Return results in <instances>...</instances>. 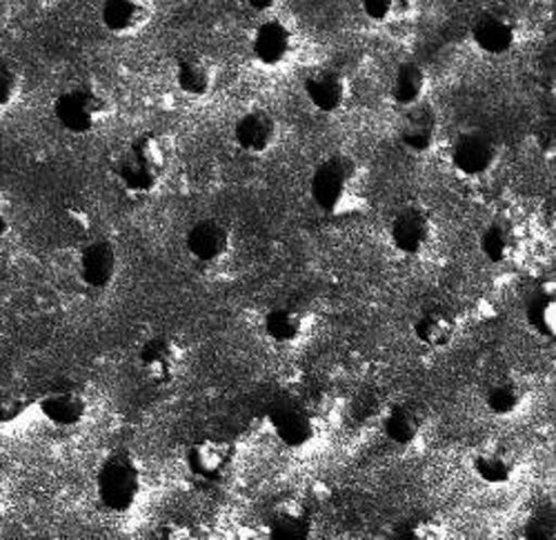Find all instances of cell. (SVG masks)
Listing matches in <instances>:
<instances>
[{
	"label": "cell",
	"mask_w": 556,
	"mask_h": 540,
	"mask_svg": "<svg viewBox=\"0 0 556 540\" xmlns=\"http://www.w3.org/2000/svg\"><path fill=\"white\" fill-rule=\"evenodd\" d=\"M231 228L220 218H201L185 234V249L188 254L203 262H218L231 252Z\"/></svg>",
	"instance_id": "e0dca14e"
},
{
	"label": "cell",
	"mask_w": 556,
	"mask_h": 540,
	"mask_svg": "<svg viewBox=\"0 0 556 540\" xmlns=\"http://www.w3.org/2000/svg\"><path fill=\"white\" fill-rule=\"evenodd\" d=\"M265 531L274 540H305L314 533L312 512L301 499H278L265 512Z\"/></svg>",
	"instance_id": "2e32d148"
},
{
	"label": "cell",
	"mask_w": 556,
	"mask_h": 540,
	"mask_svg": "<svg viewBox=\"0 0 556 540\" xmlns=\"http://www.w3.org/2000/svg\"><path fill=\"white\" fill-rule=\"evenodd\" d=\"M303 94L320 114H337L350 99V80L337 67H316L303 78Z\"/></svg>",
	"instance_id": "5bb4252c"
},
{
	"label": "cell",
	"mask_w": 556,
	"mask_h": 540,
	"mask_svg": "<svg viewBox=\"0 0 556 540\" xmlns=\"http://www.w3.org/2000/svg\"><path fill=\"white\" fill-rule=\"evenodd\" d=\"M361 12L372 23H390L396 12L401 0H358Z\"/></svg>",
	"instance_id": "d6a6232c"
},
{
	"label": "cell",
	"mask_w": 556,
	"mask_h": 540,
	"mask_svg": "<svg viewBox=\"0 0 556 540\" xmlns=\"http://www.w3.org/2000/svg\"><path fill=\"white\" fill-rule=\"evenodd\" d=\"M245 3H248V8H250L252 12L269 14V12H274L276 8H281L283 0H245Z\"/></svg>",
	"instance_id": "d590c367"
},
{
	"label": "cell",
	"mask_w": 556,
	"mask_h": 540,
	"mask_svg": "<svg viewBox=\"0 0 556 540\" xmlns=\"http://www.w3.org/2000/svg\"><path fill=\"white\" fill-rule=\"evenodd\" d=\"M237 463V445L223 436H201L185 452V470L203 485H216L227 478Z\"/></svg>",
	"instance_id": "52a82bcc"
},
{
	"label": "cell",
	"mask_w": 556,
	"mask_h": 540,
	"mask_svg": "<svg viewBox=\"0 0 556 540\" xmlns=\"http://www.w3.org/2000/svg\"><path fill=\"white\" fill-rule=\"evenodd\" d=\"M265 336L276 345L299 343L307 332L305 311L294 305H276L263 319Z\"/></svg>",
	"instance_id": "4316f807"
},
{
	"label": "cell",
	"mask_w": 556,
	"mask_h": 540,
	"mask_svg": "<svg viewBox=\"0 0 556 540\" xmlns=\"http://www.w3.org/2000/svg\"><path fill=\"white\" fill-rule=\"evenodd\" d=\"M358 185V163L345 152H332L320 158L309 176V198L323 214H339L348 209Z\"/></svg>",
	"instance_id": "277c9868"
},
{
	"label": "cell",
	"mask_w": 556,
	"mask_h": 540,
	"mask_svg": "<svg viewBox=\"0 0 556 540\" xmlns=\"http://www.w3.org/2000/svg\"><path fill=\"white\" fill-rule=\"evenodd\" d=\"M523 234L519 222L509 216L490 218L479 232V249L488 262L503 265L519 256Z\"/></svg>",
	"instance_id": "d6986e66"
},
{
	"label": "cell",
	"mask_w": 556,
	"mask_h": 540,
	"mask_svg": "<svg viewBox=\"0 0 556 540\" xmlns=\"http://www.w3.org/2000/svg\"><path fill=\"white\" fill-rule=\"evenodd\" d=\"M218 80L216 65L197 52L180 54L174 63V82L178 92L190 99H205L214 92Z\"/></svg>",
	"instance_id": "ffe728a7"
},
{
	"label": "cell",
	"mask_w": 556,
	"mask_h": 540,
	"mask_svg": "<svg viewBox=\"0 0 556 540\" xmlns=\"http://www.w3.org/2000/svg\"><path fill=\"white\" fill-rule=\"evenodd\" d=\"M12 230V205L8 194L0 190V241H3Z\"/></svg>",
	"instance_id": "e575fe53"
},
{
	"label": "cell",
	"mask_w": 556,
	"mask_h": 540,
	"mask_svg": "<svg viewBox=\"0 0 556 540\" xmlns=\"http://www.w3.org/2000/svg\"><path fill=\"white\" fill-rule=\"evenodd\" d=\"M556 536V523H554V512L552 507L545 512L543 507L530 516L526 525V538L530 540H554Z\"/></svg>",
	"instance_id": "1f68e13d"
},
{
	"label": "cell",
	"mask_w": 556,
	"mask_h": 540,
	"mask_svg": "<svg viewBox=\"0 0 556 540\" xmlns=\"http://www.w3.org/2000/svg\"><path fill=\"white\" fill-rule=\"evenodd\" d=\"M383 538L388 540H441L445 538V529L439 520L430 516H407L401 520H394L383 531Z\"/></svg>",
	"instance_id": "f1b7e54d"
},
{
	"label": "cell",
	"mask_w": 556,
	"mask_h": 540,
	"mask_svg": "<svg viewBox=\"0 0 556 540\" xmlns=\"http://www.w3.org/2000/svg\"><path fill=\"white\" fill-rule=\"evenodd\" d=\"M29 410L27 396L14 385L0 381V425H14Z\"/></svg>",
	"instance_id": "f546056e"
},
{
	"label": "cell",
	"mask_w": 556,
	"mask_h": 540,
	"mask_svg": "<svg viewBox=\"0 0 556 540\" xmlns=\"http://www.w3.org/2000/svg\"><path fill=\"white\" fill-rule=\"evenodd\" d=\"M470 36L479 52L488 56H505L519 42L521 27L513 12L503 8H488L472 21Z\"/></svg>",
	"instance_id": "9c48e42d"
},
{
	"label": "cell",
	"mask_w": 556,
	"mask_h": 540,
	"mask_svg": "<svg viewBox=\"0 0 556 540\" xmlns=\"http://www.w3.org/2000/svg\"><path fill=\"white\" fill-rule=\"evenodd\" d=\"M138 370L143 378L156 387L172 385L185 363V351L174 336L156 334L150 336L136 353Z\"/></svg>",
	"instance_id": "30bf717a"
},
{
	"label": "cell",
	"mask_w": 556,
	"mask_h": 540,
	"mask_svg": "<svg viewBox=\"0 0 556 540\" xmlns=\"http://www.w3.org/2000/svg\"><path fill=\"white\" fill-rule=\"evenodd\" d=\"M152 538H156V540H185V538H192V529L185 523H178V520H163L161 525L154 527Z\"/></svg>",
	"instance_id": "836d02e7"
},
{
	"label": "cell",
	"mask_w": 556,
	"mask_h": 540,
	"mask_svg": "<svg viewBox=\"0 0 556 540\" xmlns=\"http://www.w3.org/2000/svg\"><path fill=\"white\" fill-rule=\"evenodd\" d=\"M231 137L241 152L250 156H263L267 154L281 137V123H278L276 114L267 107H250L245 110L231 127Z\"/></svg>",
	"instance_id": "4fadbf2b"
},
{
	"label": "cell",
	"mask_w": 556,
	"mask_h": 540,
	"mask_svg": "<svg viewBox=\"0 0 556 540\" xmlns=\"http://www.w3.org/2000/svg\"><path fill=\"white\" fill-rule=\"evenodd\" d=\"M526 402V387L517 376H498L485 391V408L492 416L505 419L517 414Z\"/></svg>",
	"instance_id": "83f0119b"
},
{
	"label": "cell",
	"mask_w": 556,
	"mask_h": 540,
	"mask_svg": "<svg viewBox=\"0 0 556 540\" xmlns=\"http://www.w3.org/2000/svg\"><path fill=\"white\" fill-rule=\"evenodd\" d=\"M388 234H390L392 247L399 254L409 258L421 256L424 252H428V247L434 241L432 214L419 203H407L392 214Z\"/></svg>",
	"instance_id": "ba28073f"
},
{
	"label": "cell",
	"mask_w": 556,
	"mask_h": 540,
	"mask_svg": "<svg viewBox=\"0 0 556 540\" xmlns=\"http://www.w3.org/2000/svg\"><path fill=\"white\" fill-rule=\"evenodd\" d=\"M174 154V143L165 133H138L114 160V176L118 185L131 196L154 194L172 169Z\"/></svg>",
	"instance_id": "6da1fadb"
},
{
	"label": "cell",
	"mask_w": 556,
	"mask_h": 540,
	"mask_svg": "<svg viewBox=\"0 0 556 540\" xmlns=\"http://www.w3.org/2000/svg\"><path fill=\"white\" fill-rule=\"evenodd\" d=\"M40 416L54 427H76L89 412V398L72 381H61L45 389L38 398Z\"/></svg>",
	"instance_id": "7c38bea8"
},
{
	"label": "cell",
	"mask_w": 556,
	"mask_h": 540,
	"mask_svg": "<svg viewBox=\"0 0 556 540\" xmlns=\"http://www.w3.org/2000/svg\"><path fill=\"white\" fill-rule=\"evenodd\" d=\"M52 114L65 131L74 133V137H87V133L99 131L112 118L114 105L101 87L91 82H74L56 94Z\"/></svg>",
	"instance_id": "3957f363"
},
{
	"label": "cell",
	"mask_w": 556,
	"mask_h": 540,
	"mask_svg": "<svg viewBox=\"0 0 556 540\" xmlns=\"http://www.w3.org/2000/svg\"><path fill=\"white\" fill-rule=\"evenodd\" d=\"M118 249L108 239H94L78 254V277L89 290H108L118 274Z\"/></svg>",
	"instance_id": "ac0fdd59"
},
{
	"label": "cell",
	"mask_w": 556,
	"mask_h": 540,
	"mask_svg": "<svg viewBox=\"0 0 556 540\" xmlns=\"http://www.w3.org/2000/svg\"><path fill=\"white\" fill-rule=\"evenodd\" d=\"M154 18L152 0H103L101 23L114 36H134Z\"/></svg>",
	"instance_id": "44dd1931"
},
{
	"label": "cell",
	"mask_w": 556,
	"mask_h": 540,
	"mask_svg": "<svg viewBox=\"0 0 556 540\" xmlns=\"http://www.w3.org/2000/svg\"><path fill=\"white\" fill-rule=\"evenodd\" d=\"M381 427L386 438L394 445H412L426 429V412L409 400H396L386 408Z\"/></svg>",
	"instance_id": "cb8c5ba5"
},
{
	"label": "cell",
	"mask_w": 556,
	"mask_h": 540,
	"mask_svg": "<svg viewBox=\"0 0 556 540\" xmlns=\"http://www.w3.org/2000/svg\"><path fill=\"white\" fill-rule=\"evenodd\" d=\"M501 158V145L488 129H463L450 147V163L463 178L488 176Z\"/></svg>",
	"instance_id": "8992f818"
},
{
	"label": "cell",
	"mask_w": 556,
	"mask_h": 540,
	"mask_svg": "<svg viewBox=\"0 0 556 540\" xmlns=\"http://www.w3.org/2000/svg\"><path fill=\"white\" fill-rule=\"evenodd\" d=\"M475 476L490 487L509 485L519 474V459L507 445L490 442L477 449L472 457Z\"/></svg>",
	"instance_id": "7402d4cb"
},
{
	"label": "cell",
	"mask_w": 556,
	"mask_h": 540,
	"mask_svg": "<svg viewBox=\"0 0 556 540\" xmlns=\"http://www.w3.org/2000/svg\"><path fill=\"white\" fill-rule=\"evenodd\" d=\"M428 72L421 63L403 61L396 65L390 80V101L396 110H407L426 99Z\"/></svg>",
	"instance_id": "d4e9b609"
},
{
	"label": "cell",
	"mask_w": 556,
	"mask_h": 540,
	"mask_svg": "<svg viewBox=\"0 0 556 540\" xmlns=\"http://www.w3.org/2000/svg\"><path fill=\"white\" fill-rule=\"evenodd\" d=\"M399 139L401 145L414 156H424L434 150L439 139V112L428 99L403 110Z\"/></svg>",
	"instance_id": "9a60e30c"
},
{
	"label": "cell",
	"mask_w": 556,
	"mask_h": 540,
	"mask_svg": "<svg viewBox=\"0 0 556 540\" xmlns=\"http://www.w3.org/2000/svg\"><path fill=\"white\" fill-rule=\"evenodd\" d=\"M296 52V31L286 18H265L258 23L250 36L252 59L267 69L281 67Z\"/></svg>",
	"instance_id": "8fae6325"
},
{
	"label": "cell",
	"mask_w": 556,
	"mask_h": 540,
	"mask_svg": "<svg viewBox=\"0 0 556 540\" xmlns=\"http://www.w3.org/2000/svg\"><path fill=\"white\" fill-rule=\"evenodd\" d=\"M526 325L532 334L545 340L556 336V285L552 281L536 285V290L526 300Z\"/></svg>",
	"instance_id": "484cf974"
},
{
	"label": "cell",
	"mask_w": 556,
	"mask_h": 540,
	"mask_svg": "<svg viewBox=\"0 0 556 540\" xmlns=\"http://www.w3.org/2000/svg\"><path fill=\"white\" fill-rule=\"evenodd\" d=\"M412 334L430 349H443L456 338L458 321L445 305H428L414 317Z\"/></svg>",
	"instance_id": "603a6c76"
},
{
	"label": "cell",
	"mask_w": 556,
	"mask_h": 540,
	"mask_svg": "<svg viewBox=\"0 0 556 540\" xmlns=\"http://www.w3.org/2000/svg\"><path fill=\"white\" fill-rule=\"evenodd\" d=\"M267 423L274 436L290 449L307 447L316 438V419L307 402L299 396L283 394L267 404Z\"/></svg>",
	"instance_id": "5b68a950"
},
{
	"label": "cell",
	"mask_w": 556,
	"mask_h": 540,
	"mask_svg": "<svg viewBox=\"0 0 556 540\" xmlns=\"http://www.w3.org/2000/svg\"><path fill=\"white\" fill-rule=\"evenodd\" d=\"M97 499L110 514H127L143 493V467L129 449L110 452L94 476Z\"/></svg>",
	"instance_id": "7a4b0ae2"
},
{
	"label": "cell",
	"mask_w": 556,
	"mask_h": 540,
	"mask_svg": "<svg viewBox=\"0 0 556 540\" xmlns=\"http://www.w3.org/2000/svg\"><path fill=\"white\" fill-rule=\"evenodd\" d=\"M21 89H23L21 69L12 61L0 59V110L12 107L21 97Z\"/></svg>",
	"instance_id": "4dcf8cb0"
}]
</instances>
